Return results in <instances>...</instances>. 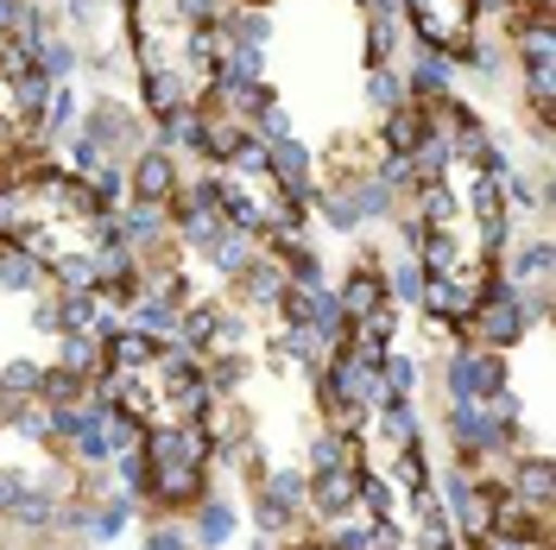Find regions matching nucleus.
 <instances>
[{
  "mask_svg": "<svg viewBox=\"0 0 556 550\" xmlns=\"http://www.w3.org/2000/svg\"><path fill=\"white\" fill-rule=\"evenodd\" d=\"M134 96L165 152H197L222 114L228 83V0H114Z\"/></svg>",
  "mask_w": 556,
  "mask_h": 550,
  "instance_id": "obj_4",
  "label": "nucleus"
},
{
  "mask_svg": "<svg viewBox=\"0 0 556 550\" xmlns=\"http://www.w3.org/2000/svg\"><path fill=\"white\" fill-rule=\"evenodd\" d=\"M392 184H399V222L417 266V310L462 336L486 291L506 278L513 247V209H506V152L493 146L486 121L450 96H412L386 108L380 121Z\"/></svg>",
  "mask_w": 556,
  "mask_h": 550,
  "instance_id": "obj_1",
  "label": "nucleus"
},
{
  "mask_svg": "<svg viewBox=\"0 0 556 550\" xmlns=\"http://www.w3.org/2000/svg\"><path fill=\"white\" fill-rule=\"evenodd\" d=\"M96 399H108L121 424L134 430V455L146 475V507L152 513H190L215 493V386L208 367L177 342V336H146V329H114L96 367Z\"/></svg>",
  "mask_w": 556,
  "mask_h": 550,
  "instance_id": "obj_2",
  "label": "nucleus"
},
{
  "mask_svg": "<svg viewBox=\"0 0 556 550\" xmlns=\"http://www.w3.org/2000/svg\"><path fill=\"white\" fill-rule=\"evenodd\" d=\"M235 525H241V513H235V500H222V493H208V500L190 507V538L203 550H222L235 538Z\"/></svg>",
  "mask_w": 556,
  "mask_h": 550,
  "instance_id": "obj_10",
  "label": "nucleus"
},
{
  "mask_svg": "<svg viewBox=\"0 0 556 550\" xmlns=\"http://www.w3.org/2000/svg\"><path fill=\"white\" fill-rule=\"evenodd\" d=\"M139 550H190V538H184L177 525H152V532L139 538Z\"/></svg>",
  "mask_w": 556,
  "mask_h": 550,
  "instance_id": "obj_11",
  "label": "nucleus"
},
{
  "mask_svg": "<svg viewBox=\"0 0 556 550\" xmlns=\"http://www.w3.org/2000/svg\"><path fill=\"white\" fill-rule=\"evenodd\" d=\"M0 247L33 260L58 291H89L114 316L139 298V260L121 235V209L64 159H26L0 172Z\"/></svg>",
  "mask_w": 556,
  "mask_h": 550,
  "instance_id": "obj_3",
  "label": "nucleus"
},
{
  "mask_svg": "<svg viewBox=\"0 0 556 550\" xmlns=\"http://www.w3.org/2000/svg\"><path fill=\"white\" fill-rule=\"evenodd\" d=\"M190 159L203 165L197 190L241 228L247 241H260L278 260L311 247V203H304V190L273 165V146L253 134L247 121L215 114Z\"/></svg>",
  "mask_w": 556,
  "mask_h": 550,
  "instance_id": "obj_5",
  "label": "nucleus"
},
{
  "mask_svg": "<svg viewBox=\"0 0 556 550\" xmlns=\"http://www.w3.org/2000/svg\"><path fill=\"white\" fill-rule=\"evenodd\" d=\"M500 58L513 64L525 114H531V127L544 139L551 134V102H556V13L551 7H500Z\"/></svg>",
  "mask_w": 556,
  "mask_h": 550,
  "instance_id": "obj_7",
  "label": "nucleus"
},
{
  "mask_svg": "<svg viewBox=\"0 0 556 550\" xmlns=\"http://www.w3.org/2000/svg\"><path fill=\"white\" fill-rule=\"evenodd\" d=\"M273 550H342V545L323 538V532H298V538H285V545H273Z\"/></svg>",
  "mask_w": 556,
  "mask_h": 550,
  "instance_id": "obj_12",
  "label": "nucleus"
},
{
  "mask_svg": "<svg viewBox=\"0 0 556 550\" xmlns=\"http://www.w3.org/2000/svg\"><path fill=\"white\" fill-rule=\"evenodd\" d=\"M45 102H51V76L38 64L33 38L0 33V172L45 159V146H51Z\"/></svg>",
  "mask_w": 556,
  "mask_h": 550,
  "instance_id": "obj_6",
  "label": "nucleus"
},
{
  "mask_svg": "<svg viewBox=\"0 0 556 550\" xmlns=\"http://www.w3.org/2000/svg\"><path fill=\"white\" fill-rule=\"evenodd\" d=\"M513 399V367L506 354L481 342L443 348V405H506Z\"/></svg>",
  "mask_w": 556,
  "mask_h": 550,
  "instance_id": "obj_9",
  "label": "nucleus"
},
{
  "mask_svg": "<svg viewBox=\"0 0 556 550\" xmlns=\"http://www.w3.org/2000/svg\"><path fill=\"white\" fill-rule=\"evenodd\" d=\"M399 7V26L417 38L424 58L437 64H475L486 45V0H392Z\"/></svg>",
  "mask_w": 556,
  "mask_h": 550,
  "instance_id": "obj_8",
  "label": "nucleus"
}]
</instances>
